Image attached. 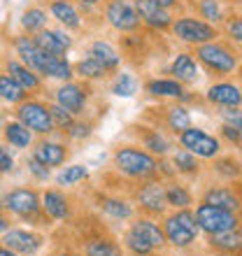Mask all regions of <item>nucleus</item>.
I'll return each instance as SVG.
<instances>
[{
	"instance_id": "nucleus-1",
	"label": "nucleus",
	"mask_w": 242,
	"mask_h": 256,
	"mask_svg": "<svg viewBox=\"0 0 242 256\" xmlns=\"http://www.w3.org/2000/svg\"><path fill=\"white\" fill-rule=\"evenodd\" d=\"M194 58L198 61L200 70H205L214 80L230 77L240 68V52L222 38L194 47Z\"/></svg>"
},
{
	"instance_id": "nucleus-2",
	"label": "nucleus",
	"mask_w": 242,
	"mask_h": 256,
	"mask_svg": "<svg viewBox=\"0 0 242 256\" xmlns=\"http://www.w3.org/2000/svg\"><path fill=\"white\" fill-rule=\"evenodd\" d=\"M0 208L7 216H14L28 226H52L40 210V191L35 186H14L0 196Z\"/></svg>"
},
{
	"instance_id": "nucleus-3",
	"label": "nucleus",
	"mask_w": 242,
	"mask_h": 256,
	"mask_svg": "<svg viewBox=\"0 0 242 256\" xmlns=\"http://www.w3.org/2000/svg\"><path fill=\"white\" fill-rule=\"evenodd\" d=\"M112 168L124 180L138 184V182H144V180L156 177V156L144 152L138 142L119 144L112 152Z\"/></svg>"
},
{
	"instance_id": "nucleus-4",
	"label": "nucleus",
	"mask_w": 242,
	"mask_h": 256,
	"mask_svg": "<svg viewBox=\"0 0 242 256\" xmlns=\"http://www.w3.org/2000/svg\"><path fill=\"white\" fill-rule=\"evenodd\" d=\"M161 228L166 236V247L175 252H188L194 250L198 238H200V228L196 222L194 208H182V210H170L161 216Z\"/></svg>"
},
{
	"instance_id": "nucleus-5",
	"label": "nucleus",
	"mask_w": 242,
	"mask_h": 256,
	"mask_svg": "<svg viewBox=\"0 0 242 256\" xmlns=\"http://www.w3.org/2000/svg\"><path fill=\"white\" fill-rule=\"evenodd\" d=\"M172 38L186 47H198V44H205V42H212L216 38H222V30L208 21L198 19L196 14H180V16H172V24L168 28Z\"/></svg>"
},
{
	"instance_id": "nucleus-6",
	"label": "nucleus",
	"mask_w": 242,
	"mask_h": 256,
	"mask_svg": "<svg viewBox=\"0 0 242 256\" xmlns=\"http://www.w3.org/2000/svg\"><path fill=\"white\" fill-rule=\"evenodd\" d=\"M14 119L24 124L35 138H47V135L56 133L52 114H49V102L35 98V96H28L26 100L14 105Z\"/></svg>"
},
{
	"instance_id": "nucleus-7",
	"label": "nucleus",
	"mask_w": 242,
	"mask_h": 256,
	"mask_svg": "<svg viewBox=\"0 0 242 256\" xmlns=\"http://www.w3.org/2000/svg\"><path fill=\"white\" fill-rule=\"evenodd\" d=\"M133 205L140 210V214L161 219L168 212V202H166V182L158 177L144 180V182L135 184L133 191Z\"/></svg>"
},
{
	"instance_id": "nucleus-8",
	"label": "nucleus",
	"mask_w": 242,
	"mask_h": 256,
	"mask_svg": "<svg viewBox=\"0 0 242 256\" xmlns=\"http://www.w3.org/2000/svg\"><path fill=\"white\" fill-rule=\"evenodd\" d=\"M175 142L182 149H186L196 158L200 161H212L219 154H224V144L216 135L208 133L205 128L198 126H188L186 130H182L180 135H175Z\"/></svg>"
},
{
	"instance_id": "nucleus-9",
	"label": "nucleus",
	"mask_w": 242,
	"mask_h": 256,
	"mask_svg": "<svg viewBox=\"0 0 242 256\" xmlns=\"http://www.w3.org/2000/svg\"><path fill=\"white\" fill-rule=\"evenodd\" d=\"M52 94H54V102L60 105L66 112H70L72 116H84L88 110V100L94 96V88H91L88 82L68 80V82H58V86Z\"/></svg>"
},
{
	"instance_id": "nucleus-10",
	"label": "nucleus",
	"mask_w": 242,
	"mask_h": 256,
	"mask_svg": "<svg viewBox=\"0 0 242 256\" xmlns=\"http://www.w3.org/2000/svg\"><path fill=\"white\" fill-rule=\"evenodd\" d=\"M194 214L202 236H212V233H222V230L240 226V212H228V210L214 208V205H208L202 200H198V205L194 208Z\"/></svg>"
},
{
	"instance_id": "nucleus-11",
	"label": "nucleus",
	"mask_w": 242,
	"mask_h": 256,
	"mask_svg": "<svg viewBox=\"0 0 242 256\" xmlns=\"http://www.w3.org/2000/svg\"><path fill=\"white\" fill-rule=\"evenodd\" d=\"M0 244L14 252L16 256H40V252L47 244V238L40 230L21 228V226H10L0 236Z\"/></svg>"
},
{
	"instance_id": "nucleus-12",
	"label": "nucleus",
	"mask_w": 242,
	"mask_h": 256,
	"mask_svg": "<svg viewBox=\"0 0 242 256\" xmlns=\"http://www.w3.org/2000/svg\"><path fill=\"white\" fill-rule=\"evenodd\" d=\"M102 16H105V24L121 35L135 33V30L142 28L130 0H105Z\"/></svg>"
},
{
	"instance_id": "nucleus-13",
	"label": "nucleus",
	"mask_w": 242,
	"mask_h": 256,
	"mask_svg": "<svg viewBox=\"0 0 242 256\" xmlns=\"http://www.w3.org/2000/svg\"><path fill=\"white\" fill-rule=\"evenodd\" d=\"M30 154L40 163H44L47 168H63L70 158V147H68L66 138H56L54 133L47 138H35Z\"/></svg>"
},
{
	"instance_id": "nucleus-14",
	"label": "nucleus",
	"mask_w": 242,
	"mask_h": 256,
	"mask_svg": "<svg viewBox=\"0 0 242 256\" xmlns=\"http://www.w3.org/2000/svg\"><path fill=\"white\" fill-rule=\"evenodd\" d=\"M138 128V135H135V142L140 144L144 152H149L152 156L156 158H161V156H170V152L177 147L175 138L168 133V130H163L161 126H156V124H140Z\"/></svg>"
},
{
	"instance_id": "nucleus-15",
	"label": "nucleus",
	"mask_w": 242,
	"mask_h": 256,
	"mask_svg": "<svg viewBox=\"0 0 242 256\" xmlns=\"http://www.w3.org/2000/svg\"><path fill=\"white\" fill-rule=\"evenodd\" d=\"M142 88L154 100H172V102H182V105L196 102V96L186 86H182L177 80H172V77H152V80L142 84Z\"/></svg>"
},
{
	"instance_id": "nucleus-16",
	"label": "nucleus",
	"mask_w": 242,
	"mask_h": 256,
	"mask_svg": "<svg viewBox=\"0 0 242 256\" xmlns=\"http://www.w3.org/2000/svg\"><path fill=\"white\" fill-rule=\"evenodd\" d=\"M40 210L49 222H70L72 219V198L66 194V189L49 186V189L40 191Z\"/></svg>"
},
{
	"instance_id": "nucleus-17",
	"label": "nucleus",
	"mask_w": 242,
	"mask_h": 256,
	"mask_svg": "<svg viewBox=\"0 0 242 256\" xmlns=\"http://www.w3.org/2000/svg\"><path fill=\"white\" fill-rule=\"evenodd\" d=\"M135 14L140 19V26L154 30V33H168L170 24H172V12L166 7L156 5L152 0H133Z\"/></svg>"
},
{
	"instance_id": "nucleus-18",
	"label": "nucleus",
	"mask_w": 242,
	"mask_h": 256,
	"mask_svg": "<svg viewBox=\"0 0 242 256\" xmlns=\"http://www.w3.org/2000/svg\"><path fill=\"white\" fill-rule=\"evenodd\" d=\"M35 44L40 47L42 54H52V56H68V52L72 49L74 40L72 35H70V30H66V28H42L40 33L33 35Z\"/></svg>"
},
{
	"instance_id": "nucleus-19",
	"label": "nucleus",
	"mask_w": 242,
	"mask_h": 256,
	"mask_svg": "<svg viewBox=\"0 0 242 256\" xmlns=\"http://www.w3.org/2000/svg\"><path fill=\"white\" fill-rule=\"evenodd\" d=\"M2 72L10 74V77H12V80L16 82V84H19L28 96L44 91V80H42L35 70H30L28 66H24L16 56H10V58L2 61Z\"/></svg>"
},
{
	"instance_id": "nucleus-20",
	"label": "nucleus",
	"mask_w": 242,
	"mask_h": 256,
	"mask_svg": "<svg viewBox=\"0 0 242 256\" xmlns=\"http://www.w3.org/2000/svg\"><path fill=\"white\" fill-rule=\"evenodd\" d=\"M205 102L212 108H240L242 105V91L238 82L219 80L212 82L205 91Z\"/></svg>"
},
{
	"instance_id": "nucleus-21",
	"label": "nucleus",
	"mask_w": 242,
	"mask_h": 256,
	"mask_svg": "<svg viewBox=\"0 0 242 256\" xmlns=\"http://www.w3.org/2000/svg\"><path fill=\"white\" fill-rule=\"evenodd\" d=\"M168 74L180 82L182 86H196L202 77V70L191 52H177L168 66Z\"/></svg>"
},
{
	"instance_id": "nucleus-22",
	"label": "nucleus",
	"mask_w": 242,
	"mask_h": 256,
	"mask_svg": "<svg viewBox=\"0 0 242 256\" xmlns=\"http://www.w3.org/2000/svg\"><path fill=\"white\" fill-rule=\"evenodd\" d=\"M128 230H133L135 236H140L144 242H149L154 247L156 254H161L166 250V236H163L161 222L154 216H144V214H135L128 224Z\"/></svg>"
},
{
	"instance_id": "nucleus-23",
	"label": "nucleus",
	"mask_w": 242,
	"mask_h": 256,
	"mask_svg": "<svg viewBox=\"0 0 242 256\" xmlns=\"http://www.w3.org/2000/svg\"><path fill=\"white\" fill-rule=\"evenodd\" d=\"M200 200L208 205H214V208L228 210V212H240L242 208L240 191L230 184H210L200 194Z\"/></svg>"
},
{
	"instance_id": "nucleus-24",
	"label": "nucleus",
	"mask_w": 242,
	"mask_h": 256,
	"mask_svg": "<svg viewBox=\"0 0 242 256\" xmlns=\"http://www.w3.org/2000/svg\"><path fill=\"white\" fill-rule=\"evenodd\" d=\"M96 205L100 210V214H105L108 219H112V222H130V219L138 214L133 200L126 198V196H108V194L98 196Z\"/></svg>"
},
{
	"instance_id": "nucleus-25",
	"label": "nucleus",
	"mask_w": 242,
	"mask_h": 256,
	"mask_svg": "<svg viewBox=\"0 0 242 256\" xmlns=\"http://www.w3.org/2000/svg\"><path fill=\"white\" fill-rule=\"evenodd\" d=\"M86 56H91L94 61L100 63L102 70H105L108 74H114L121 68V61H124V56H121L119 49H116L110 40H102V38H98V40H94L91 44H88Z\"/></svg>"
},
{
	"instance_id": "nucleus-26",
	"label": "nucleus",
	"mask_w": 242,
	"mask_h": 256,
	"mask_svg": "<svg viewBox=\"0 0 242 256\" xmlns=\"http://www.w3.org/2000/svg\"><path fill=\"white\" fill-rule=\"evenodd\" d=\"M161 112H163V122L156 124V126H161L163 130H168L172 138H175V135H180L182 130H186L188 126H194V114H191L188 105H182V102H170V105H166Z\"/></svg>"
},
{
	"instance_id": "nucleus-27",
	"label": "nucleus",
	"mask_w": 242,
	"mask_h": 256,
	"mask_svg": "<svg viewBox=\"0 0 242 256\" xmlns=\"http://www.w3.org/2000/svg\"><path fill=\"white\" fill-rule=\"evenodd\" d=\"M208 238V250L214 256H240L242 252V233L238 228H228L222 233H212Z\"/></svg>"
},
{
	"instance_id": "nucleus-28",
	"label": "nucleus",
	"mask_w": 242,
	"mask_h": 256,
	"mask_svg": "<svg viewBox=\"0 0 242 256\" xmlns=\"http://www.w3.org/2000/svg\"><path fill=\"white\" fill-rule=\"evenodd\" d=\"M49 16L56 19V24H58L60 28H66V30H70V33L84 28L82 14L72 0H52V2H49Z\"/></svg>"
},
{
	"instance_id": "nucleus-29",
	"label": "nucleus",
	"mask_w": 242,
	"mask_h": 256,
	"mask_svg": "<svg viewBox=\"0 0 242 256\" xmlns=\"http://www.w3.org/2000/svg\"><path fill=\"white\" fill-rule=\"evenodd\" d=\"M0 138H2V144H7L10 149H16V152H26L35 142V135L16 119H7L2 130H0Z\"/></svg>"
},
{
	"instance_id": "nucleus-30",
	"label": "nucleus",
	"mask_w": 242,
	"mask_h": 256,
	"mask_svg": "<svg viewBox=\"0 0 242 256\" xmlns=\"http://www.w3.org/2000/svg\"><path fill=\"white\" fill-rule=\"evenodd\" d=\"M42 80H54V82H68L72 80V63L68 56H52V54H44L42 56V63H40V70H38Z\"/></svg>"
},
{
	"instance_id": "nucleus-31",
	"label": "nucleus",
	"mask_w": 242,
	"mask_h": 256,
	"mask_svg": "<svg viewBox=\"0 0 242 256\" xmlns=\"http://www.w3.org/2000/svg\"><path fill=\"white\" fill-rule=\"evenodd\" d=\"M12 47H14V54H16V58H19L24 66H28L30 70H40V63H42V52L40 47L35 44L33 40V35H26V33H19V35H14V40H12Z\"/></svg>"
},
{
	"instance_id": "nucleus-32",
	"label": "nucleus",
	"mask_w": 242,
	"mask_h": 256,
	"mask_svg": "<svg viewBox=\"0 0 242 256\" xmlns=\"http://www.w3.org/2000/svg\"><path fill=\"white\" fill-rule=\"evenodd\" d=\"M170 161L175 166V172L177 177H184V180H198L202 175V166H200V158H196L191 152L186 149H172L170 152Z\"/></svg>"
},
{
	"instance_id": "nucleus-33",
	"label": "nucleus",
	"mask_w": 242,
	"mask_h": 256,
	"mask_svg": "<svg viewBox=\"0 0 242 256\" xmlns=\"http://www.w3.org/2000/svg\"><path fill=\"white\" fill-rule=\"evenodd\" d=\"M166 202L168 210H182V208H194L196 196L186 182H182L180 177L166 182Z\"/></svg>"
},
{
	"instance_id": "nucleus-34",
	"label": "nucleus",
	"mask_w": 242,
	"mask_h": 256,
	"mask_svg": "<svg viewBox=\"0 0 242 256\" xmlns=\"http://www.w3.org/2000/svg\"><path fill=\"white\" fill-rule=\"evenodd\" d=\"M82 256H126V252H124V247L116 242L114 238L94 236L84 240Z\"/></svg>"
},
{
	"instance_id": "nucleus-35",
	"label": "nucleus",
	"mask_w": 242,
	"mask_h": 256,
	"mask_svg": "<svg viewBox=\"0 0 242 256\" xmlns=\"http://www.w3.org/2000/svg\"><path fill=\"white\" fill-rule=\"evenodd\" d=\"M212 172H214L224 184H233L240 180V161L233 154H219L212 158Z\"/></svg>"
},
{
	"instance_id": "nucleus-36",
	"label": "nucleus",
	"mask_w": 242,
	"mask_h": 256,
	"mask_svg": "<svg viewBox=\"0 0 242 256\" xmlns=\"http://www.w3.org/2000/svg\"><path fill=\"white\" fill-rule=\"evenodd\" d=\"M88 168L84 166V163H72V166H63V168L58 170V175L54 177V182L58 189H74L77 184L86 182L88 180Z\"/></svg>"
},
{
	"instance_id": "nucleus-37",
	"label": "nucleus",
	"mask_w": 242,
	"mask_h": 256,
	"mask_svg": "<svg viewBox=\"0 0 242 256\" xmlns=\"http://www.w3.org/2000/svg\"><path fill=\"white\" fill-rule=\"evenodd\" d=\"M72 74L74 77H80L82 82H88V84H94V82H102L108 80L110 74L102 70V66L98 61H94L91 56H82L80 61L72 63Z\"/></svg>"
},
{
	"instance_id": "nucleus-38",
	"label": "nucleus",
	"mask_w": 242,
	"mask_h": 256,
	"mask_svg": "<svg viewBox=\"0 0 242 256\" xmlns=\"http://www.w3.org/2000/svg\"><path fill=\"white\" fill-rule=\"evenodd\" d=\"M47 24H49V14H47V10H44V7L33 5V7H28V10H24V12H21L19 26H21V30H24L26 35L40 33L42 28H47Z\"/></svg>"
},
{
	"instance_id": "nucleus-39",
	"label": "nucleus",
	"mask_w": 242,
	"mask_h": 256,
	"mask_svg": "<svg viewBox=\"0 0 242 256\" xmlns=\"http://www.w3.org/2000/svg\"><path fill=\"white\" fill-rule=\"evenodd\" d=\"M110 94L119 96V98H133L138 94V80H135V74L126 72V70H116L114 80L110 82Z\"/></svg>"
},
{
	"instance_id": "nucleus-40",
	"label": "nucleus",
	"mask_w": 242,
	"mask_h": 256,
	"mask_svg": "<svg viewBox=\"0 0 242 256\" xmlns=\"http://www.w3.org/2000/svg\"><path fill=\"white\" fill-rule=\"evenodd\" d=\"M26 98H28L26 91H24L10 74L0 70V100L5 102V105H12L14 108V105H19L21 100H26Z\"/></svg>"
},
{
	"instance_id": "nucleus-41",
	"label": "nucleus",
	"mask_w": 242,
	"mask_h": 256,
	"mask_svg": "<svg viewBox=\"0 0 242 256\" xmlns=\"http://www.w3.org/2000/svg\"><path fill=\"white\" fill-rule=\"evenodd\" d=\"M121 247H124L126 256H158L152 244L144 242L140 236H135L133 230H128V228L121 236Z\"/></svg>"
},
{
	"instance_id": "nucleus-42",
	"label": "nucleus",
	"mask_w": 242,
	"mask_h": 256,
	"mask_svg": "<svg viewBox=\"0 0 242 256\" xmlns=\"http://www.w3.org/2000/svg\"><path fill=\"white\" fill-rule=\"evenodd\" d=\"M196 14H198V19L208 21V24H212V26L219 28V24H224V7L219 0H198L196 2Z\"/></svg>"
},
{
	"instance_id": "nucleus-43",
	"label": "nucleus",
	"mask_w": 242,
	"mask_h": 256,
	"mask_svg": "<svg viewBox=\"0 0 242 256\" xmlns=\"http://www.w3.org/2000/svg\"><path fill=\"white\" fill-rule=\"evenodd\" d=\"M60 135L70 142H86L88 138L94 135V124L88 122V119H84V116H74L72 124H70Z\"/></svg>"
},
{
	"instance_id": "nucleus-44",
	"label": "nucleus",
	"mask_w": 242,
	"mask_h": 256,
	"mask_svg": "<svg viewBox=\"0 0 242 256\" xmlns=\"http://www.w3.org/2000/svg\"><path fill=\"white\" fill-rule=\"evenodd\" d=\"M24 166H26L28 177H33L35 182L47 184L49 180H52V168H47L44 163H40L33 154H28V156H26V161H24Z\"/></svg>"
},
{
	"instance_id": "nucleus-45",
	"label": "nucleus",
	"mask_w": 242,
	"mask_h": 256,
	"mask_svg": "<svg viewBox=\"0 0 242 256\" xmlns=\"http://www.w3.org/2000/svg\"><path fill=\"white\" fill-rule=\"evenodd\" d=\"M222 144H228L233 149H240L242 144V128H236V126H228V124H222L219 126V135H216Z\"/></svg>"
},
{
	"instance_id": "nucleus-46",
	"label": "nucleus",
	"mask_w": 242,
	"mask_h": 256,
	"mask_svg": "<svg viewBox=\"0 0 242 256\" xmlns=\"http://www.w3.org/2000/svg\"><path fill=\"white\" fill-rule=\"evenodd\" d=\"M49 114H52V122H54L56 133H63L74 119L70 112H66V110L60 108V105H56V102H49Z\"/></svg>"
},
{
	"instance_id": "nucleus-47",
	"label": "nucleus",
	"mask_w": 242,
	"mask_h": 256,
	"mask_svg": "<svg viewBox=\"0 0 242 256\" xmlns=\"http://www.w3.org/2000/svg\"><path fill=\"white\" fill-rule=\"evenodd\" d=\"M156 177L163 180V182H170V180H175L177 172H175V166L170 161V156H161V158H156Z\"/></svg>"
},
{
	"instance_id": "nucleus-48",
	"label": "nucleus",
	"mask_w": 242,
	"mask_h": 256,
	"mask_svg": "<svg viewBox=\"0 0 242 256\" xmlns=\"http://www.w3.org/2000/svg\"><path fill=\"white\" fill-rule=\"evenodd\" d=\"M216 114H219L222 124L242 128V110L240 108H216Z\"/></svg>"
},
{
	"instance_id": "nucleus-49",
	"label": "nucleus",
	"mask_w": 242,
	"mask_h": 256,
	"mask_svg": "<svg viewBox=\"0 0 242 256\" xmlns=\"http://www.w3.org/2000/svg\"><path fill=\"white\" fill-rule=\"evenodd\" d=\"M14 168H16V158H14L12 149L7 144H0V177L14 172Z\"/></svg>"
},
{
	"instance_id": "nucleus-50",
	"label": "nucleus",
	"mask_w": 242,
	"mask_h": 256,
	"mask_svg": "<svg viewBox=\"0 0 242 256\" xmlns=\"http://www.w3.org/2000/svg\"><path fill=\"white\" fill-rule=\"evenodd\" d=\"M226 21V35H228L230 44H240L242 42V19L240 16H230V19H224Z\"/></svg>"
},
{
	"instance_id": "nucleus-51",
	"label": "nucleus",
	"mask_w": 242,
	"mask_h": 256,
	"mask_svg": "<svg viewBox=\"0 0 242 256\" xmlns=\"http://www.w3.org/2000/svg\"><path fill=\"white\" fill-rule=\"evenodd\" d=\"M152 2H156V5H161V7H166V10H175V7H180V0H152Z\"/></svg>"
},
{
	"instance_id": "nucleus-52",
	"label": "nucleus",
	"mask_w": 242,
	"mask_h": 256,
	"mask_svg": "<svg viewBox=\"0 0 242 256\" xmlns=\"http://www.w3.org/2000/svg\"><path fill=\"white\" fill-rule=\"evenodd\" d=\"M10 226H12V219H10L7 214H0V236H2V233H5Z\"/></svg>"
},
{
	"instance_id": "nucleus-53",
	"label": "nucleus",
	"mask_w": 242,
	"mask_h": 256,
	"mask_svg": "<svg viewBox=\"0 0 242 256\" xmlns=\"http://www.w3.org/2000/svg\"><path fill=\"white\" fill-rule=\"evenodd\" d=\"M74 2H80V7H84V10H86V7H94V5H100L102 0H74Z\"/></svg>"
},
{
	"instance_id": "nucleus-54",
	"label": "nucleus",
	"mask_w": 242,
	"mask_h": 256,
	"mask_svg": "<svg viewBox=\"0 0 242 256\" xmlns=\"http://www.w3.org/2000/svg\"><path fill=\"white\" fill-rule=\"evenodd\" d=\"M54 256H82V254H77V252H70V250H63V252H58V254H54Z\"/></svg>"
},
{
	"instance_id": "nucleus-55",
	"label": "nucleus",
	"mask_w": 242,
	"mask_h": 256,
	"mask_svg": "<svg viewBox=\"0 0 242 256\" xmlns=\"http://www.w3.org/2000/svg\"><path fill=\"white\" fill-rule=\"evenodd\" d=\"M0 256H16V254H14V252H10L7 247H2V244H0Z\"/></svg>"
},
{
	"instance_id": "nucleus-56",
	"label": "nucleus",
	"mask_w": 242,
	"mask_h": 256,
	"mask_svg": "<svg viewBox=\"0 0 242 256\" xmlns=\"http://www.w3.org/2000/svg\"><path fill=\"white\" fill-rule=\"evenodd\" d=\"M7 119H10V116H7L5 112L0 110V130H2V126H5V122H7Z\"/></svg>"
},
{
	"instance_id": "nucleus-57",
	"label": "nucleus",
	"mask_w": 242,
	"mask_h": 256,
	"mask_svg": "<svg viewBox=\"0 0 242 256\" xmlns=\"http://www.w3.org/2000/svg\"><path fill=\"white\" fill-rule=\"evenodd\" d=\"M0 189H2V177H0Z\"/></svg>"
},
{
	"instance_id": "nucleus-58",
	"label": "nucleus",
	"mask_w": 242,
	"mask_h": 256,
	"mask_svg": "<svg viewBox=\"0 0 242 256\" xmlns=\"http://www.w3.org/2000/svg\"><path fill=\"white\" fill-rule=\"evenodd\" d=\"M186 256H200V254H186Z\"/></svg>"
},
{
	"instance_id": "nucleus-59",
	"label": "nucleus",
	"mask_w": 242,
	"mask_h": 256,
	"mask_svg": "<svg viewBox=\"0 0 242 256\" xmlns=\"http://www.w3.org/2000/svg\"><path fill=\"white\" fill-rule=\"evenodd\" d=\"M0 214H5V212H2V208H0Z\"/></svg>"
}]
</instances>
